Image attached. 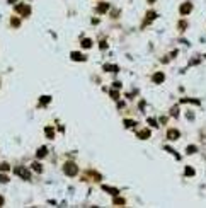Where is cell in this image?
<instances>
[{
  "label": "cell",
  "instance_id": "5b68a950",
  "mask_svg": "<svg viewBox=\"0 0 206 208\" xmlns=\"http://www.w3.org/2000/svg\"><path fill=\"white\" fill-rule=\"evenodd\" d=\"M179 137H181L179 130H169V131H167V138H169V140H177Z\"/></svg>",
  "mask_w": 206,
  "mask_h": 208
},
{
  "label": "cell",
  "instance_id": "9a60e30c",
  "mask_svg": "<svg viewBox=\"0 0 206 208\" xmlns=\"http://www.w3.org/2000/svg\"><path fill=\"white\" fill-rule=\"evenodd\" d=\"M114 205L116 207H123L124 205V200L123 198H114Z\"/></svg>",
  "mask_w": 206,
  "mask_h": 208
},
{
  "label": "cell",
  "instance_id": "ba28073f",
  "mask_svg": "<svg viewBox=\"0 0 206 208\" xmlns=\"http://www.w3.org/2000/svg\"><path fill=\"white\" fill-rule=\"evenodd\" d=\"M107 10H109V5H107L106 2H102V3L97 5V12H99V14H104V12H107Z\"/></svg>",
  "mask_w": 206,
  "mask_h": 208
},
{
  "label": "cell",
  "instance_id": "ffe728a7",
  "mask_svg": "<svg viewBox=\"0 0 206 208\" xmlns=\"http://www.w3.org/2000/svg\"><path fill=\"white\" fill-rule=\"evenodd\" d=\"M82 46H84V48H90V46H92V43H90V39H84V43H82Z\"/></svg>",
  "mask_w": 206,
  "mask_h": 208
},
{
  "label": "cell",
  "instance_id": "6da1fadb",
  "mask_svg": "<svg viewBox=\"0 0 206 208\" xmlns=\"http://www.w3.org/2000/svg\"><path fill=\"white\" fill-rule=\"evenodd\" d=\"M193 12V3L191 2H184L181 7H179V14L182 15V17H186V15H189Z\"/></svg>",
  "mask_w": 206,
  "mask_h": 208
},
{
  "label": "cell",
  "instance_id": "52a82bcc",
  "mask_svg": "<svg viewBox=\"0 0 206 208\" xmlns=\"http://www.w3.org/2000/svg\"><path fill=\"white\" fill-rule=\"evenodd\" d=\"M148 15H147V19H145V22H143V26H147V24H150L155 17H157V12H153V10H150V12H147Z\"/></svg>",
  "mask_w": 206,
  "mask_h": 208
},
{
  "label": "cell",
  "instance_id": "f1b7e54d",
  "mask_svg": "<svg viewBox=\"0 0 206 208\" xmlns=\"http://www.w3.org/2000/svg\"><path fill=\"white\" fill-rule=\"evenodd\" d=\"M148 2H150V3H155V2H157V0H148Z\"/></svg>",
  "mask_w": 206,
  "mask_h": 208
},
{
  "label": "cell",
  "instance_id": "277c9868",
  "mask_svg": "<svg viewBox=\"0 0 206 208\" xmlns=\"http://www.w3.org/2000/svg\"><path fill=\"white\" fill-rule=\"evenodd\" d=\"M17 12H20V15H29V12H31V9L27 7V5H17V9H15Z\"/></svg>",
  "mask_w": 206,
  "mask_h": 208
},
{
  "label": "cell",
  "instance_id": "7c38bea8",
  "mask_svg": "<svg viewBox=\"0 0 206 208\" xmlns=\"http://www.w3.org/2000/svg\"><path fill=\"white\" fill-rule=\"evenodd\" d=\"M186 29H188V22H186V20H181V22H179V31L182 32V31H186Z\"/></svg>",
  "mask_w": 206,
  "mask_h": 208
},
{
  "label": "cell",
  "instance_id": "3957f363",
  "mask_svg": "<svg viewBox=\"0 0 206 208\" xmlns=\"http://www.w3.org/2000/svg\"><path fill=\"white\" fill-rule=\"evenodd\" d=\"M152 80H153L155 84H162V82L165 80V75H164L162 72H157V73H153V77H152Z\"/></svg>",
  "mask_w": 206,
  "mask_h": 208
},
{
  "label": "cell",
  "instance_id": "2e32d148",
  "mask_svg": "<svg viewBox=\"0 0 206 208\" xmlns=\"http://www.w3.org/2000/svg\"><path fill=\"white\" fill-rule=\"evenodd\" d=\"M72 58L73 60H85V56H82L80 53H72Z\"/></svg>",
  "mask_w": 206,
  "mask_h": 208
},
{
  "label": "cell",
  "instance_id": "4fadbf2b",
  "mask_svg": "<svg viewBox=\"0 0 206 208\" xmlns=\"http://www.w3.org/2000/svg\"><path fill=\"white\" fill-rule=\"evenodd\" d=\"M184 174H186V176H194L196 172H194L193 167H186V169H184Z\"/></svg>",
  "mask_w": 206,
  "mask_h": 208
},
{
  "label": "cell",
  "instance_id": "f546056e",
  "mask_svg": "<svg viewBox=\"0 0 206 208\" xmlns=\"http://www.w3.org/2000/svg\"><path fill=\"white\" fill-rule=\"evenodd\" d=\"M9 2H15V0H9Z\"/></svg>",
  "mask_w": 206,
  "mask_h": 208
},
{
  "label": "cell",
  "instance_id": "e0dca14e",
  "mask_svg": "<svg viewBox=\"0 0 206 208\" xmlns=\"http://www.w3.org/2000/svg\"><path fill=\"white\" fill-rule=\"evenodd\" d=\"M104 70H109V72H116L118 67H113V65H104Z\"/></svg>",
  "mask_w": 206,
  "mask_h": 208
},
{
  "label": "cell",
  "instance_id": "30bf717a",
  "mask_svg": "<svg viewBox=\"0 0 206 208\" xmlns=\"http://www.w3.org/2000/svg\"><path fill=\"white\" fill-rule=\"evenodd\" d=\"M181 102H189V104H196V106H199V104H201L198 99H189V97H182V99H181Z\"/></svg>",
  "mask_w": 206,
  "mask_h": 208
},
{
  "label": "cell",
  "instance_id": "9c48e42d",
  "mask_svg": "<svg viewBox=\"0 0 206 208\" xmlns=\"http://www.w3.org/2000/svg\"><path fill=\"white\" fill-rule=\"evenodd\" d=\"M138 138H142V140H147V138H150V130H142V131L138 133Z\"/></svg>",
  "mask_w": 206,
  "mask_h": 208
},
{
  "label": "cell",
  "instance_id": "83f0119b",
  "mask_svg": "<svg viewBox=\"0 0 206 208\" xmlns=\"http://www.w3.org/2000/svg\"><path fill=\"white\" fill-rule=\"evenodd\" d=\"M2 203H3V200H2V196H0V207H2Z\"/></svg>",
  "mask_w": 206,
  "mask_h": 208
},
{
  "label": "cell",
  "instance_id": "4316f807",
  "mask_svg": "<svg viewBox=\"0 0 206 208\" xmlns=\"http://www.w3.org/2000/svg\"><path fill=\"white\" fill-rule=\"evenodd\" d=\"M0 181H2V183H7V178H5V176H0Z\"/></svg>",
  "mask_w": 206,
  "mask_h": 208
},
{
  "label": "cell",
  "instance_id": "ac0fdd59",
  "mask_svg": "<svg viewBox=\"0 0 206 208\" xmlns=\"http://www.w3.org/2000/svg\"><path fill=\"white\" fill-rule=\"evenodd\" d=\"M49 101H51V96H46V97H43V99H41V106H44V104H48Z\"/></svg>",
  "mask_w": 206,
  "mask_h": 208
},
{
  "label": "cell",
  "instance_id": "8992f818",
  "mask_svg": "<svg viewBox=\"0 0 206 208\" xmlns=\"http://www.w3.org/2000/svg\"><path fill=\"white\" fill-rule=\"evenodd\" d=\"M15 174H19V176L24 178V179H29V172H27L24 167H15Z\"/></svg>",
  "mask_w": 206,
  "mask_h": 208
},
{
  "label": "cell",
  "instance_id": "d6986e66",
  "mask_svg": "<svg viewBox=\"0 0 206 208\" xmlns=\"http://www.w3.org/2000/svg\"><path fill=\"white\" fill-rule=\"evenodd\" d=\"M186 152H188V154H194V152H196V147H194V145H189V147H186Z\"/></svg>",
  "mask_w": 206,
  "mask_h": 208
},
{
  "label": "cell",
  "instance_id": "8fae6325",
  "mask_svg": "<svg viewBox=\"0 0 206 208\" xmlns=\"http://www.w3.org/2000/svg\"><path fill=\"white\" fill-rule=\"evenodd\" d=\"M104 191H107V193H111V195H118V193H119V190H116V188H107V186H104Z\"/></svg>",
  "mask_w": 206,
  "mask_h": 208
},
{
  "label": "cell",
  "instance_id": "d4e9b609",
  "mask_svg": "<svg viewBox=\"0 0 206 208\" xmlns=\"http://www.w3.org/2000/svg\"><path fill=\"white\" fill-rule=\"evenodd\" d=\"M32 169H34V171H38V172H39V171H41V166H38V164H34V166H32Z\"/></svg>",
  "mask_w": 206,
  "mask_h": 208
},
{
  "label": "cell",
  "instance_id": "cb8c5ba5",
  "mask_svg": "<svg viewBox=\"0 0 206 208\" xmlns=\"http://www.w3.org/2000/svg\"><path fill=\"white\" fill-rule=\"evenodd\" d=\"M111 97H113V99H118V97H119L118 90H111Z\"/></svg>",
  "mask_w": 206,
  "mask_h": 208
},
{
  "label": "cell",
  "instance_id": "603a6c76",
  "mask_svg": "<svg viewBox=\"0 0 206 208\" xmlns=\"http://www.w3.org/2000/svg\"><path fill=\"white\" fill-rule=\"evenodd\" d=\"M46 155V149H39V152H38V157L41 159V157H44Z\"/></svg>",
  "mask_w": 206,
  "mask_h": 208
},
{
  "label": "cell",
  "instance_id": "7a4b0ae2",
  "mask_svg": "<svg viewBox=\"0 0 206 208\" xmlns=\"http://www.w3.org/2000/svg\"><path fill=\"white\" fill-rule=\"evenodd\" d=\"M63 171H65V174H68V176H75V174L78 172V169H77V166H75L73 162H66L65 167H63Z\"/></svg>",
  "mask_w": 206,
  "mask_h": 208
},
{
  "label": "cell",
  "instance_id": "44dd1931",
  "mask_svg": "<svg viewBox=\"0 0 206 208\" xmlns=\"http://www.w3.org/2000/svg\"><path fill=\"white\" fill-rule=\"evenodd\" d=\"M170 116L177 118V116H179V109H177V108H172V111H170Z\"/></svg>",
  "mask_w": 206,
  "mask_h": 208
},
{
  "label": "cell",
  "instance_id": "484cf974",
  "mask_svg": "<svg viewBox=\"0 0 206 208\" xmlns=\"http://www.w3.org/2000/svg\"><path fill=\"white\" fill-rule=\"evenodd\" d=\"M148 123H150L152 126H157V123H155V120H148Z\"/></svg>",
  "mask_w": 206,
  "mask_h": 208
},
{
  "label": "cell",
  "instance_id": "7402d4cb",
  "mask_svg": "<svg viewBox=\"0 0 206 208\" xmlns=\"http://www.w3.org/2000/svg\"><path fill=\"white\" fill-rule=\"evenodd\" d=\"M124 125H126L128 128H131V126H135V125H136V121H131V120H126V121H124Z\"/></svg>",
  "mask_w": 206,
  "mask_h": 208
},
{
  "label": "cell",
  "instance_id": "5bb4252c",
  "mask_svg": "<svg viewBox=\"0 0 206 208\" xmlns=\"http://www.w3.org/2000/svg\"><path fill=\"white\" fill-rule=\"evenodd\" d=\"M46 135H48V138H53V137H55V130L48 126V128H46Z\"/></svg>",
  "mask_w": 206,
  "mask_h": 208
}]
</instances>
